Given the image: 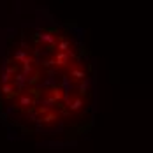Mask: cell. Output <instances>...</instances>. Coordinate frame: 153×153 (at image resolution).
I'll return each mask as SVG.
<instances>
[{
    "label": "cell",
    "instance_id": "6da1fadb",
    "mask_svg": "<svg viewBox=\"0 0 153 153\" xmlns=\"http://www.w3.org/2000/svg\"><path fill=\"white\" fill-rule=\"evenodd\" d=\"M39 39V49L23 51V56L16 60L23 63V90L9 97H18V107L30 113L32 120L62 127L76 122L90 107L92 67L85 51L71 37L44 32Z\"/></svg>",
    "mask_w": 153,
    "mask_h": 153
}]
</instances>
